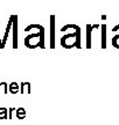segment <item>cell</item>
<instances>
[{
  "instance_id": "obj_2",
  "label": "cell",
  "mask_w": 119,
  "mask_h": 125,
  "mask_svg": "<svg viewBox=\"0 0 119 125\" xmlns=\"http://www.w3.org/2000/svg\"><path fill=\"white\" fill-rule=\"evenodd\" d=\"M12 26H13V15L9 16V20H8V22H7V26H6V30H5V35H4V37H2V40H1V46H2V49H4L5 44H6V42H7V38H8L9 31H11Z\"/></svg>"
},
{
  "instance_id": "obj_4",
  "label": "cell",
  "mask_w": 119,
  "mask_h": 125,
  "mask_svg": "<svg viewBox=\"0 0 119 125\" xmlns=\"http://www.w3.org/2000/svg\"><path fill=\"white\" fill-rule=\"evenodd\" d=\"M0 119H8V109L0 108Z\"/></svg>"
},
{
  "instance_id": "obj_5",
  "label": "cell",
  "mask_w": 119,
  "mask_h": 125,
  "mask_svg": "<svg viewBox=\"0 0 119 125\" xmlns=\"http://www.w3.org/2000/svg\"><path fill=\"white\" fill-rule=\"evenodd\" d=\"M30 85H29V82H22L21 83V93H29L30 92Z\"/></svg>"
},
{
  "instance_id": "obj_6",
  "label": "cell",
  "mask_w": 119,
  "mask_h": 125,
  "mask_svg": "<svg viewBox=\"0 0 119 125\" xmlns=\"http://www.w3.org/2000/svg\"><path fill=\"white\" fill-rule=\"evenodd\" d=\"M4 92L5 94L8 93V85L5 82V81H1L0 80V94Z\"/></svg>"
},
{
  "instance_id": "obj_9",
  "label": "cell",
  "mask_w": 119,
  "mask_h": 125,
  "mask_svg": "<svg viewBox=\"0 0 119 125\" xmlns=\"http://www.w3.org/2000/svg\"><path fill=\"white\" fill-rule=\"evenodd\" d=\"M13 110H14V108H9L8 109V119H11L12 116H13Z\"/></svg>"
},
{
  "instance_id": "obj_1",
  "label": "cell",
  "mask_w": 119,
  "mask_h": 125,
  "mask_svg": "<svg viewBox=\"0 0 119 125\" xmlns=\"http://www.w3.org/2000/svg\"><path fill=\"white\" fill-rule=\"evenodd\" d=\"M13 48H18V18L16 15H13Z\"/></svg>"
},
{
  "instance_id": "obj_8",
  "label": "cell",
  "mask_w": 119,
  "mask_h": 125,
  "mask_svg": "<svg viewBox=\"0 0 119 125\" xmlns=\"http://www.w3.org/2000/svg\"><path fill=\"white\" fill-rule=\"evenodd\" d=\"M54 18H51V48L54 46Z\"/></svg>"
},
{
  "instance_id": "obj_10",
  "label": "cell",
  "mask_w": 119,
  "mask_h": 125,
  "mask_svg": "<svg viewBox=\"0 0 119 125\" xmlns=\"http://www.w3.org/2000/svg\"><path fill=\"white\" fill-rule=\"evenodd\" d=\"M1 40H2V38H1V36H0V49H2V46H1Z\"/></svg>"
},
{
  "instance_id": "obj_7",
  "label": "cell",
  "mask_w": 119,
  "mask_h": 125,
  "mask_svg": "<svg viewBox=\"0 0 119 125\" xmlns=\"http://www.w3.org/2000/svg\"><path fill=\"white\" fill-rule=\"evenodd\" d=\"M25 116H26V111H25L23 108H19V109H16V117H18L19 119L25 118Z\"/></svg>"
},
{
  "instance_id": "obj_3",
  "label": "cell",
  "mask_w": 119,
  "mask_h": 125,
  "mask_svg": "<svg viewBox=\"0 0 119 125\" xmlns=\"http://www.w3.org/2000/svg\"><path fill=\"white\" fill-rule=\"evenodd\" d=\"M8 92L12 94H16L18 92H20V90H19V85L13 81L11 85H8Z\"/></svg>"
}]
</instances>
